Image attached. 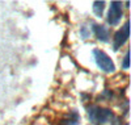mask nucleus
I'll list each match as a JSON object with an SVG mask.
<instances>
[{"mask_svg":"<svg viewBox=\"0 0 131 125\" xmlns=\"http://www.w3.org/2000/svg\"><path fill=\"white\" fill-rule=\"evenodd\" d=\"M79 121H80V116L76 112H72L71 116H68L66 120H63L60 122V125H79L80 124Z\"/></svg>","mask_w":131,"mask_h":125,"instance_id":"obj_6","label":"nucleus"},{"mask_svg":"<svg viewBox=\"0 0 131 125\" xmlns=\"http://www.w3.org/2000/svg\"><path fill=\"white\" fill-rule=\"evenodd\" d=\"M93 32H94V36L98 41L101 42H109V37H110V33H109V29L105 25L101 24H93L92 25Z\"/></svg>","mask_w":131,"mask_h":125,"instance_id":"obj_5","label":"nucleus"},{"mask_svg":"<svg viewBox=\"0 0 131 125\" xmlns=\"http://www.w3.org/2000/svg\"><path fill=\"white\" fill-rule=\"evenodd\" d=\"M122 67H123L125 70H127L128 67H130V51H126V54H125V58H123Z\"/></svg>","mask_w":131,"mask_h":125,"instance_id":"obj_9","label":"nucleus"},{"mask_svg":"<svg viewBox=\"0 0 131 125\" xmlns=\"http://www.w3.org/2000/svg\"><path fill=\"white\" fill-rule=\"evenodd\" d=\"M86 115L92 124L94 125H105L112 122L114 119V113L112 109L100 105H91L86 108Z\"/></svg>","mask_w":131,"mask_h":125,"instance_id":"obj_1","label":"nucleus"},{"mask_svg":"<svg viewBox=\"0 0 131 125\" xmlns=\"http://www.w3.org/2000/svg\"><path fill=\"white\" fill-rule=\"evenodd\" d=\"M80 36H81V38H83V40L89 38V36H91L89 29L86 28V26H81V29H80Z\"/></svg>","mask_w":131,"mask_h":125,"instance_id":"obj_8","label":"nucleus"},{"mask_svg":"<svg viewBox=\"0 0 131 125\" xmlns=\"http://www.w3.org/2000/svg\"><path fill=\"white\" fill-rule=\"evenodd\" d=\"M130 37V22L128 20L125 21L123 26L115 32L114 34V38H113V49L114 50H119L123 45L126 43V41L128 40Z\"/></svg>","mask_w":131,"mask_h":125,"instance_id":"obj_4","label":"nucleus"},{"mask_svg":"<svg viewBox=\"0 0 131 125\" xmlns=\"http://www.w3.org/2000/svg\"><path fill=\"white\" fill-rule=\"evenodd\" d=\"M104 9H105V2H94L93 3V12L97 17H101L104 13Z\"/></svg>","mask_w":131,"mask_h":125,"instance_id":"obj_7","label":"nucleus"},{"mask_svg":"<svg viewBox=\"0 0 131 125\" xmlns=\"http://www.w3.org/2000/svg\"><path fill=\"white\" fill-rule=\"evenodd\" d=\"M93 58L96 65L98 66V69L101 71L106 73V74H113L115 71V65L113 62V59L109 57L104 50L101 49H93Z\"/></svg>","mask_w":131,"mask_h":125,"instance_id":"obj_2","label":"nucleus"},{"mask_svg":"<svg viewBox=\"0 0 131 125\" xmlns=\"http://www.w3.org/2000/svg\"><path fill=\"white\" fill-rule=\"evenodd\" d=\"M123 16V11H122V3L121 2H112L110 7H109V12H107V24L112 26H117L122 20Z\"/></svg>","mask_w":131,"mask_h":125,"instance_id":"obj_3","label":"nucleus"},{"mask_svg":"<svg viewBox=\"0 0 131 125\" xmlns=\"http://www.w3.org/2000/svg\"><path fill=\"white\" fill-rule=\"evenodd\" d=\"M125 125H128V122H126V124H125Z\"/></svg>","mask_w":131,"mask_h":125,"instance_id":"obj_10","label":"nucleus"}]
</instances>
